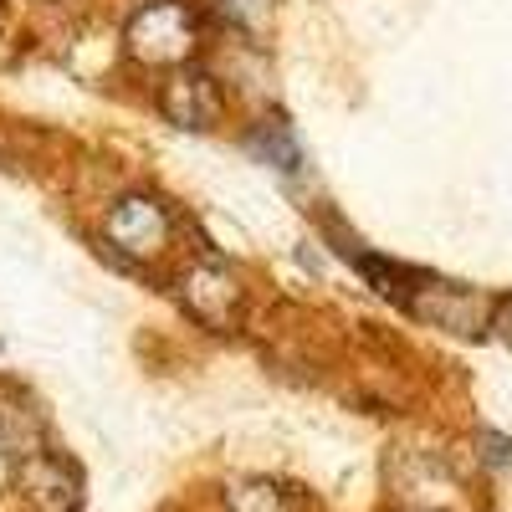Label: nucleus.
Wrapping results in <instances>:
<instances>
[{
	"mask_svg": "<svg viewBox=\"0 0 512 512\" xmlns=\"http://www.w3.org/2000/svg\"><path fill=\"white\" fill-rule=\"evenodd\" d=\"M128 52L149 67H175L195 52V11L185 0H144L123 26Z\"/></svg>",
	"mask_w": 512,
	"mask_h": 512,
	"instance_id": "obj_1",
	"label": "nucleus"
},
{
	"mask_svg": "<svg viewBox=\"0 0 512 512\" xmlns=\"http://www.w3.org/2000/svg\"><path fill=\"white\" fill-rule=\"evenodd\" d=\"M11 477L26 507L36 512H77L82 482H77V466L57 451H36L26 461H11Z\"/></svg>",
	"mask_w": 512,
	"mask_h": 512,
	"instance_id": "obj_2",
	"label": "nucleus"
},
{
	"mask_svg": "<svg viewBox=\"0 0 512 512\" xmlns=\"http://www.w3.org/2000/svg\"><path fill=\"white\" fill-rule=\"evenodd\" d=\"M164 113L175 118L180 128H210L221 118V88L216 77L200 67H180L175 77L164 82Z\"/></svg>",
	"mask_w": 512,
	"mask_h": 512,
	"instance_id": "obj_3",
	"label": "nucleus"
},
{
	"mask_svg": "<svg viewBox=\"0 0 512 512\" xmlns=\"http://www.w3.org/2000/svg\"><path fill=\"white\" fill-rule=\"evenodd\" d=\"M108 236H113L123 251H134V256H154V251H164V241H169V216H164L149 195H128V200L113 205Z\"/></svg>",
	"mask_w": 512,
	"mask_h": 512,
	"instance_id": "obj_4",
	"label": "nucleus"
},
{
	"mask_svg": "<svg viewBox=\"0 0 512 512\" xmlns=\"http://www.w3.org/2000/svg\"><path fill=\"white\" fill-rule=\"evenodd\" d=\"M180 292H185V303H190L200 318H210V323H231L236 308H241V287H236V277H231L226 267H210V262L190 267L185 282H180Z\"/></svg>",
	"mask_w": 512,
	"mask_h": 512,
	"instance_id": "obj_5",
	"label": "nucleus"
},
{
	"mask_svg": "<svg viewBox=\"0 0 512 512\" xmlns=\"http://www.w3.org/2000/svg\"><path fill=\"white\" fill-rule=\"evenodd\" d=\"M36 451H47V425H41L36 405L16 390H0V456L26 461Z\"/></svg>",
	"mask_w": 512,
	"mask_h": 512,
	"instance_id": "obj_6",
	"label": "nucleus"
},
{
	"mask_svg": "<svg viewBox=\"0 0 512 512\" xmlns=\"http://www.w3.org/2000/svg\"><path fill=\"white\" fill-rule=\"evenodd\" d=\"M246 144L262 154L267 164H277V169H297V144H292V134H287L282 118H267L256 134H246Z\"/></svg>",
	"mask_w": 512,
	"mask_h": 512,
	"instance_id": "obj_7",
	"label": "nucleus"
},
{
	"mask_svg": "<svg viewBox=\"0 0 512 512\" xmlns=\"http://www.w3.org/2000/svg\"><path fill=\"white\" fill-rule=\"evenodd\" d=\"M226 507L231 512H282V492L272 487V482H236L231 492H226Z\"/></svg>",
	"mask_w": 512,
	"mask_h": 512,
	"instance_id": "obj_8",
	"label": "nucleus"
},
{
	"mask_svg": "<svg viewBox=\"0 0 512 512\" xmlns=\"http://www.w3.org/2000/svg\"><path fill=\"white\" fill-rule=\"evenodd\" d=\"M226 11L251 21V16H262V11H267V0H226Z\"/></svg>",
	"mask_w": 512,
	"mask_h": 512,
	"instance_id": "obj_9",
	"label": "nucleus"
},
{
	"mask_svg": "<svg viewBox=\"0 0 512 512\" xmlns=\"http://www.w3.org/2000/svg\"><path fill=\"white\" fill-rule=\"evenodd\" d=\"M0 26H6V16H0Z\"/></svg>",
	"mask_w": 512,
	"mask_h": 512,
	"instance_id": "obj_10",
	"label": "nucleus"
}]
</instances>
